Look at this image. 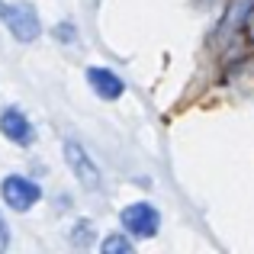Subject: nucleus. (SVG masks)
I'll list each match as a JSON object with an SVG mask.
<instances>
[{
	"label": "nucleus",
	"mask_w": 254,
	"mask_h": 254,
	"mask_svg": "<svg viewBox=\"0 0 254 254\" xmlns=\"http://www.w3.org/2000/svg\"><path fill=\"white\" fill-rule=\"evenodd\" d=\"M119 222L132 238H155L161 229V212L151 203H132L119 212Z\"/></svg>",
	"instance_id": "obj_1"
},
{
	"label": "nucleus",
	"mask_w": 254,
	"mask_h": 254,
	"mask_svg": "<svg viewBox=\"0 0 254 254\" xmlns=\"http://www.w3.org/2000/svg\"><path fill=\"white\" fill-rule=\"evenodd\" d=\"M6 23V29L13 32V39L16 42H36L39 32H42V23H39V13L32 3H10L3 6V16H0Z\"/></svg>",
	"instance_id": "obj_2"
},
{
	"label": "nucleus",
	"mask_w": 254,
	"mask_h": 254,
	"mask_svg": "<svg viewBox=\"0 0 254 254\" xmlns=\"http://www.w3.org/2000/svg\"><path fill=\"white\" fill-rule=\"evenodd\" d=\"M0 196H3V203L10 206V209L26 212L42 199V190H39L36 180L23 177V174H10V177H3V184H0Z\"/></svg>",
	"instance_id": "obj_3"
},
{
	"label": "nucleus",
	"mask_w": 254,
	"mask_h": 254,
	"mask_svg": "<svg viewBox=\"0 0 254 254\" xmlns=\"http://www.w3.org/2000/svg\"><path fill=\"white\" fill-rule=\"evenodd\" d=\"M64 161H68V168L74 171V177L81 180L87 190H97L100 187V168L90 161V155L77 142H64Z\"/></svg>",
	"instance_id": "obj_4"
},
{
	"label": "nucleus",
	"mask_w": 254,
	"mask_h": 254,
	"mask_svg": "<svg viewBox=\"0 0 254 254\" xmlns=\"http://www.w3.org/2000/svg\"><path fill=\"white\" fill-rule=\"evenodd\" d=\"M0 132H3V138H10V142H16V145H32L36 142V129L29 126V119H26L19 110H3L0 113Z\"/></svg>",
	"instance_id": "obj_5"
},
{
	"label": "nucleus",
	"mask_w": 254,
	"mask_h": 254,
	"mask_svg": "<svg viewBox=\"0 0 254 254\" xmlns=\"http://www.w3.org/2000/svg\"><path fill=\"white\" fill-rule=\"evenodd\" d=\"M87 81H90L93 93L103 97V100H119V97H123V90H126L123 77L113 74L110 68H87Z\"/></svg>",
	"instance_id": "obj_6"
},
{
	"label": "nucleus",
	"mask_w": 254,
	"mask_h": 254,
	"mask_svg": "<svg viewBox=\"0 0 254 254\" xmlns=\"http://www.w3.org/2000/svg\"><path fill=\"white\" fill-rule=\"evenodd\" d=\"M103 251L106 254H132V242H129V238H123V235H110L103 242Z\"/></svg>",
	"instance_id": "obj_7"
},
{
	"label": "nucleus",
	"mask_w": 254,
	"mask_h": 254,
	"mask_svg": "<svg viewBox=\"0 0 254 254\" xmlns=\"http://www.w3.org/2000/svg\"><path fill=\"white\" fill-rule=\"evenodd\" d=\"M10 245V229H6V222H3V216H0V251Z\"/></svg>",
	"instance_id": "obj_8"
},
{
	"label": "nucleus",
	"mask_w": 254,
	"mask_h": 254,
	"mask_svg": "<svg viewBox=\"0 0 254 254\" xmlns=\"http://www.w3.org/2000/svg\"><path fill=\"white\" fill-rule=\"evenodd\" d=\"M245 32H248V39L254 42V10L248 13V19H245Z\"/></svg>",
	"instance_id": "obj_9"
},
{
	"label": "nucleus",
	"mask_w": 254,
	"mask_h": 254,
	"mask_svg": "<svg viewBox=\"0 0 254 254\" xmlns=\"http://www.w3.org/2000/svg\"><path fill=\"white\" fill-rule=\"evenodd\" d=\"M0 16H3V0H0Z\"/></svg>",
	"instance_id": "obj_10"
}]
</instances>
